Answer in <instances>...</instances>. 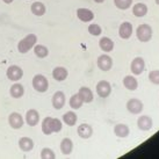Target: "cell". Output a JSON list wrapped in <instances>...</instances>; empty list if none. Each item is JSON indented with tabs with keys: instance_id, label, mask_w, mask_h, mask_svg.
I'll return each instance as SVG.
<instances>
[{
	"instance_id": "obj_4",
	"label": "cell",
	"mask_w": 159,
	"mask_h": 159,
	"mask_svg": "<svg viewBox=\"0 0 159 159\" xmlns=\"http://www.w3.org/2000/svg\"><path fill=\"white\" fill-rule=\"evenodd\" d=\"M6 75L12 81H19L20 79H22L23 70L18 65H11L6 71Z\"/></svg>"
},
{
	"instance_id": "obj_37",
	"label": "cell",
	"mask_w": 159,
	"mask_h": 159,
	"mask_svg": "<svg viewBox=\"0 0 159 159\" xmlns=\"http://www.w3.org/2000/svg\"><path fill=\"white\" fill-rule=\"evenodd\" d=\"M155 1H156V4L159 5V0H155Z\"/></svg>"
},
{
	"instance_id": "obj_28",
	"label": "cell",
	"mask_w": 159,
	"mask_h": 159,
	"mask_svg": "<svg viewBox=\"0 0 159 159\" xmlns=\"http://www.w3.org/2000/svg\"><path fill=\"white\" fill-rule=\"evenodd\" d=\"M33 49H34V53H35L39 58H45L49 55V49L47 48L45 45L35 44V47Z\"/></svg>"
},
{
	"instance_id": "obj_12",
	"label": "cell",
	"mask_w": 159,
	"mask_h": 159,
	"mask_svg": "<svg viewBox=\"0 0 159 159\" xmlns=\"http://www.w3.org/2000/svg\"><path fill=\"white\" fill-rule=\"evenodd\" d=\"M77 18L83 22H89L94 19V13L89 8H78L77 9Z\"/></svg>"
},
{
	"instance_id": "obj_14",
	"label": "cell",
	"mask_w": 159,
	"mask_h": 159,
	"mask_svg": "<svg viewBox=\"0 0 159 159\" xmlns=\"http://www.w3.org/2000/svg\"><path fill=\"white\" fill-rule=\"evenodd\" d=\"M26 122L30 127H35L40 122V114L36 109H29L26 113Z\"/></svg>"
},
{
	"instance_id": "obj_7",
	"label": "cell",
	"mask_w": 159,
	"mask_h": 159,
	"mask_svg": "<svg viewBox=\"0 0 159 159\" xmlns=\"http://www.w3.org/2000/svg\"><path fill=\"white\" fill-rule=\"evenodd\" d=\"M97 93L99 97L107 98L111 93V86L107 80H100L97 84Z\"/></svg>"
},
{
	"instance_id": "obj_8",
	"label": "cell",
	"mask_w": 159,
	"mask_h": 159,
	"mask_svg": "<svg viewBox=\"0 0 159 159\" xmlns=\"http://www.w3.org/2000/svg\"><path fill=\"white\" fill-rule=\"evenodd\" d=\"M145 69V62L142 57H136L133 59V62L130 64V70L135 75H139L143 73V71Z\"/></svg>"
},
{
	"instance_id": "obj_17",
	"label": "cell",
	"mask_w": 159,
	"mask_h": 159,
	"mask_svg": "<svg viewBox=\"0 0 159 159\" xmlns=\"http://www.w3.org/2000/svg\"><path fill=\"white\" fill-rule=\"evenodd\" d=\"M99 47L101 49L102 51L105 52H111L114 49V41L111 40L109 37H101L100 41H99Z\"/></svg>"
},
{
	"instance_id": "obj_24",
	"label": "cell",
	"mask_w": 159,
	"mask_h": 159,
	"mask_svg": "<svg viewBox=\"0 0 159 159\" xmlns=\"http://www.w3.org/2000/svg\"><path fill=\"white\" fill-rule=\"evenodd\" d=\"M72 150H73V143H72L70 138L66 137V138L62 139V142H61V151H62L63 155H70Z\"/></svg>"
},
{
	"instance_id": "obj_25",
	"label": "cell",
	"mask_w": 159,
	"mask_h": 159,
	"mask_svg": "<svg viewBox=\"0 0 159 159\" xmlns=\"http://www.w3.org/2000/svg\"><path fill=\"white\" fill-rule=\"evenodd\" d=\"M30 9H31V13L34 14V15H36V16H42V15H44L45 11H47L44 4H43V2H40V1L34 2V4L31 5Z\"/></svg>"
},
{
	"instance_id": "obj_13",
	"label": "cell",
	"mask_w": 159,
	"mask_h": 159,
	"mask_svg": "<svg viewBox=\"0 0 159 159\" xmlns=\"http://www.w3.org/2000/svg\"><path fill=\"white\" fill-rule=\"evenodd\" d=\"M65 94L62 91H58L53 94L52 97V106L55 109H62L65 105Z\"/></svg>"
},
{
	"instance_id": "obj_11",
	"label": "cell",
	"mask_w": 159,
	"mask_h": 159,
	"mask_svg": "<svg viewBox=\"0 0 159 159\" xmlns=\"http://www.w3.org/2000/svg\"><path fill=\"white\" fill-rule=\"evenodd\" d=\"M133 25L130 22H123L119 28V35L123 40H128L133 35Z\"/></svg>"
},
{
	"instance_id": "obj_26",
	"label": "cell",
	"mask_w": 159,
	"mask_h": 159,
	"mask_svg": "<svg viewBox=\"0 0 159 159\" xmlns=\"http://www.w3.org/2000/svg\"><path fill=\"white\" fill-rule=\"evenodd\" d=\"M77 120H78V116L75 114V111H67L65 114L63 115V121L65 122V124H67L69 127H72V125H75L77 123Z\"/></svg>"
},
{
	"instance_id": "obj_5",
	"label": "cell",
	"mask_w": 159,
	"mask_h": 159,
	"mask_svg": "<svg viewBox=\"0 0 159 159\" xmlns=\"http://www.w3.org/2000/svg\"><path fill=\"white\" fill-rule=\"evenodd\" d=\"M143 108H144V105H143V102L141 100H138V99H130L128 100L127 102V109H128L129 113H131V114H141L142 111H143Z\"/></svg>"
},
{
	"instance_id": "obj_1",
	"label": "cell",
	"mask_w": 159,
	"mask_h": 159,
	"mask_svg": "<svg viewBox=\"0 0 159 159\" xmlns=\"http://www.w3.org/2000/svg\"><path fill=\"white\" fill-rule=\"evenodd\" d=\"M36 42H37V36L35 34H28L26 37H23L22 40L19 42L18 44L19 52L27 53L29 50H31V49L35 47Z\"/></svg>"
},
{
	"instance_id": "obj_35",
	"label": "cell",
	"mask_w": 159,
	"mask_h": 159,
	"mask_svg": "<svg viewBox=\"0 0 159 159\" xmlns=\"http://www.w3.org/2000/svg\"><path fill=\"white\" fill-rule=\"evenodd\" d=\"M5 4H12L13 2V0H2Z\"/></svg>"
},
{
	"instance_id": "obj_9",
	"label": "cell",
	"mask_w": 159,
	"mask_h": 159,
	"mask_svg": "<svg viewBox=\"0 0 159 159\" xmlns=\"http://www.w3.org/2000/svg\"><path fill=\"white\" fill-rule=\"evenodd\" d=\"M98 67L100 69L101 71H109L113 66V59L111 57H109L108 55H101V56H99L98 58Z\"/></svg>"
},
{
	"instance_id": "obj_30",
	"label": "cell",
	"mask_w": 159,
	"mask_h": 159,
	"mask_svg": "<svg viewBox=\"0 0 159 159\" xmlns=\"http://www.w3.org/2000/svg\"><path fill=\"white\" fill-rule=\"evenodd\" d=\"M114 4L119 9L124 11V9H128L131 6L133 0H114Z\"/></svg>"
},
{
	"instance_id": "obj_20",
	"label": "cell",
	"mask_w": 159,
	"mask_h": 159,
	"mask_svg": "<svg viewBox=\"0 0 159 159\" xmlns=\"http://www.w3.org/2000/svg\"><path fill=\"white\" fill-rule=\"evenodd\" d=\"M19 148L25 152H29L34 148V142L29 137H22L19 139Z\"/></svg>"
},
{
	"instance_id": "obj_33",
	"label": "cell",
	"mask_w": 159,
	"mask_h": 159,
	"mask_svg": "<svg viewBox=\"0 0 159 159\" xmlns=\"http://www.w3.org/2000/svg\"><path fill=\"white\" fill-rule=\"evenodd\" d=\"M62 121L59 119H51V129H52V133H59L62 130Z\"/></svg>"
},
{
	"instance_id": "obj_10",
	"label": "cell",
	"mask_w": 159,
	"mask_h": 159,
	"mask_svg": "<svg viewBox=\"0 0 159 159\" xmlns=\"http://www.w3.org/2000/svg\"><path fill=\"white\" fill-rule=\"evenodd\" d=\"M23 117L21 115L16 113V111H14L12 114H9V117H8V123L11 125V128L13 129H21L23 125Z\"/></svg>"
},
{
	"instance_id": "obj_6",
	"label": "cell",
	"mask_w": 159,
	"mask_h": 159,
	"mask_svg": "<svg viewBox=\"0 0 159 159\" xmlns=\"http://www.w3.org/2000/svg\"><path fill=\"white\" fill-rule=\"evenodd\" d=\"M152 125H153V121L148 115H142L137 120V127L142 131H149L152 129Z\"/></svg>"
},
{
	"instance_id": "obj_23",
	"label": "cell",
	"mask_w": 159,
	"mask_h": 159,
	"mask_svg": "<svg viewBox=\"0 0 159 159\" xmlns=\"http://www.w3.org/2000/svg\"><path fill=\"white\" fill-rule=\"evenodd\" d=\"M78 94L80 95V98L83 99L84 103H89L93 101V92L91 91V89L89 87H80Z\"/></svg>"
},
{
	"instance_id": "obj_36",
	"label": "cell",
	"mask_w": 159,
	"mask_h": 159,
	"mask_svg": "<svg viewBox=\"0 0 159 159\" xmlns=\"http://www.w3.org/2000/svg\"><path fill=\"white\" fill-rule=\"evenodd\" d=\"M94 1H95V2H98V4H101V2H103L105 0H94Z\"/></svg>"
},
{
	"instance_id": "obj_2",
	"label": "cell",
	"mask_w": 159,
	"mask_h": 159,
	"mask_svg": "<svg viewBox=\"0 0 159 159\" xmlns=\"http://www.w3.org/2000/svg\"><path fill=\"white\" fill-rule=\"evenodd\" d=\"M152 28L146 23H142L137 27L136 36L141 42H149L152 39Z\"/></svg>"
},
{
	"instance_id": "obj_19",
	"label": "cell",
	"mask_w": 159,
	"mask_h": 159,
	"mask_svg": "<svg viewBox=\"0 0 159 159\" xmlns=\"http://www.w3.org/2000/svg\"><path fill=\"white\" fill-rule=\"evenodd\" d=\"M9 94H11V97L14 98V99H20V98H22L23 94H25V89H23V86L21 84L15 83L14 85L11 86Z\"/></svg>"
},
{
	"instance_id": "obj_27",
	"label": "cell",
	"mask_w": 159,
	"mask_h": 159,
	"mask_svg": "<svg viewBox=\"0 0 159 159\" xmlns=\"http://www.w3.org/2000/svg\"><path fill=\"white\" fill-rule=\"evenodd\" d=\"M69 103H70V107L72 108V109H79L80 107L83 106V103H84V101H83V99L80 98V95L77 93V94H73L72 97H71L70 101H69Z\"/></svg>"
},
{
	"instance_id": "obj_21",
	"label": "cell",
	"mask_w": 159,
	"mask_h": 159,
	"mask_svg": "<svg viewBox=\"0 0 159 159\" xmlns=\"http://www.w3.org/2000/svg\"><path fill=\"white\" fill-rule=\"evenodd\" d=\"M146 13H148V6L143 2H138V4H135L133 7V14L137 18H143L145 16Z\"/></svg>"
},
{
	"instance_id": "obj_22",
	"label": "cell",
	"mask_w": 159,
	"mask_h": 159,
	"mask_svg": "<svg viewBox=\"0 0 159 159\" xmlns=\"http://www.w3.org/2000/svg\"><path fill=\"white\" fill-rule=\"evenodd\" d=\"M123 85L124 87L129 91H135L138 87V81L133 75H125L123 78Z\"/></svg>"
},
{
	"instance_id": "obj_29",
	"label": "cell",
	"mask_w": 159,
	"mask_h": 159,
	"mask_svg": "<svg viewBox=\"0 0 159 159\" xmlns=\"http://www.w3.org/2000/svg\"><path fill=\"white\" fill-rule=\"evenodd\" d=\"M51 119L52 117H45L43 121H42V131L45 135H51L52 134V129H51Z\"/></svg>"
},
{
	"instance_id": "obj_18",
	"label": "cell",
	"mask_w": 159,
	"mask_h": 159,
	"mask_svg": "<svg viewBox=\"0 0 159 159\" xmlns=\"http://www.w3.org/2000/svg\"><path fill=\"white\" fill-rule=\"evenodd\" d=\"M114 134L120 138H125V137L129 136L130 130H129V127L127 124L119 123L114 127Z\"/></svg>"
},
{
	"instance_id": "obj_34",
	"label": "cell",
	"mask_w": 159,
	"mask_h": 159,
	"mask_svg": "<svg viewBox=\"0 0 159 159\" xmlns=\"http://www.w3.org/2000/svg\"><path fill=\"white\" fill-rule=\"evenodd\" d=\"M149 80L152 84L159 85V70H153L149 73Z\"/></svg>"
},
{
	"instance_id": "obj_3",
	"label": "cell",
	"mask_w": 159,
	"mask_h": 159,
	"mask_svg": "<svg viewBox=\"0 0 159 159\" xmlns=\"http://www.w3.org/2000/svg\"><path fill=\"white\" fill-rule=\"evenodd\" d=\"M33 87L35 91L40 93H44L49 89V81L43 75H36L33 78Z\"/></svg>"
},
{
	"instance_id": "obj_32",
	"label": "cell",
	"mask_w": 159,
	"mask_h": 159,
	"mask_svg": "<svg viewBox=\"0 0 159 159\" xmlns=\"http://www.w3.org/2000/svg\"><path fill=\"white\" fill-rule=\"evenodd\" d=\"M89 34H91V35L99 36V35H101L102 29L99 25H97V23H92V25H89Z\"/></svg>"
},
{
	"instance_id": "obj_31",
	"label": "cell",
	"mask_w": 159,
	"mask_h": 159,
	"mask_svg": "<svg viewBox=\"0 0 159 159\" xmlns=\"http://www.w3.org/2000/svg\"><path fill=\"white\" fill-rule=\"evenodd\" d=\"M41 158L42 159H53V158H56V155H55V152H53L51 149L44 148V149H42V151H41Z\"/></svg>"
},
{
	"instance_id": "obj_16",
	"label": "cell",
	"mask_w": 159,
	"mask_h": 159,
	"mask_svg": "<svg viewBox=\"0 0 159 159\" xmlns=\"http://www.w3.org/2000/svg\"><path fill=\"white\" fill-rule=\"evenodd\" d=\"M67 75H69V72L65 67L63 66L55 67L52 71V78L57 81H64L67 78Z\"/></svg>"
},
{
	"instance_id": "obj_15",
	"label": "cell",
	"mask_w": 159,
	"mask_h": 159,
	"mask_svg": "<svg viewBox=\"0 0 159 159\" xmlns=\"http://www.w3.org/2000/svg\"><path fill=\"white\" fill-rule=\"evenodd\" d=\"M77 134L79 135V137L84 138V139H87L93 135V128L87 123H83L80 124L78 129H77Z\"/></svg>"
}]
</instances>
